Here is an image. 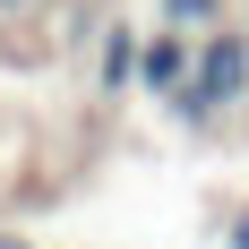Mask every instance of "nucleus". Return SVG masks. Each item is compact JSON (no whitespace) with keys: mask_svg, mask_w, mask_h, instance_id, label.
Returning a JSON list of instances; mask_svg holds the SVG:
<instances>
[{"mask_svg":"<svg viewBox=\"0 0 249 249\" xmlns=\"http://www.w3.org/2000/svg\"><path fill=\"white\" fill-rule=\"evenodd\" d=\"M249 95V43L241 35H206V52H189V86H180V112L189 121H215L224 103H241Z\"/></svg>","mask_w":249,"mask_h":249,"instance_id":"1","label":"nucleus"},{"mask_svg":"<svg viewBox=\"0 0 249 249\" xmlns=\"http://www.w3.org/2000/svg\"><path fill=\"white\" fill-rule=\"evenodd\" d=\"M129 77H138V35H103V86H129Z\"/></svg>","mask_w":249,"mask_h":249,"instance_id":"3","label":"nucleus"},{"mask_svg":"<svg viewBox=\"0 0 249 249\" xmlns=\"http://www.w3.org/2000/svg\"><path fill=\"white\" fill-rule=\"evenodd\" d=\"M0 249H26V241H0Z\"/></svg>","mask_w":249,"mask_h":249,"instance_id":"6","label":"nucleus"},{"mask_svg":"<svg viewBox=\"0 0 249 249\" xmlns=\"http://www.w3.org/2000/svg\"><path fill=\"white\" fill-rule=\"evenodd\" d=\"M138 77H146L155 95H180V86H189V43H180V35L146 43V52H138Z\"/></svg>","mask_w":249,"mask_h":249,"instance_id":"2","label":"nucleus"},{"mask_svg":"<svg viewBox=\"0 0 249 249\" xmlns=\"http://www.w3.org/2000/svg\"><path fill=\"white\" fill-rule=\"evenodd\" d=\"M232 249H249V215H241V224H232Z\"/></svg>","mask_w":249,"mask_h":249,"instance_id":"5","label":"nucleus"},{"mask_svg":"<svg viewBox=\"0 0 249 249\" xmlns=\"http://www.w3.org/2000/svg\"><path fill=\"white\" fill-rule=\"evenodd\" d=\"M172 9V26H215V0H163Z\"/></svg>","mask_w":249,"mask_h":249,"instance_id":"4","label":"nucleus"}]
</instances>
